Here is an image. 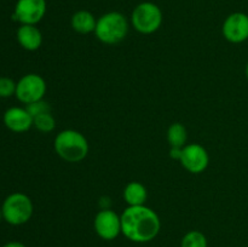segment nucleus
<instances>
[{"label":"nucleus","mask_w":248,"mask_h":247,"mask_svg":"<svg viewBox=\"0 0 248 247\" xmlns=\"http://www.w3.org/2000/svg\"><path fill=\"white\" fill-rule=\"evenodd\" d=\"M46 82L39 74H26L18 80L16 86V97L24 104L44 99L46 93Z\"/></svg>","instance_id":"obj_6"},{"label":"nucleus","mask_w":248,"mask_h":247,"mask_svg":"<svg viewBox=\"0 0 248 247\" xmlns=\"http://www.w3.org/2000/svg\"><path fill=\"white\" fill-rule=\"evenodd\" d=\"M33 202L23 193L10 194L1 206L2 218L11 225L26 224L33 216Z\"/></svg>","instance_id":"obj_4"},{"label":"nucleus","mask_w":248,"mask_h":247,"mask_svg":"<svg viewBox=\"0 0 248 247\" xmlns=\"http://www.w3.org/2000/svg\"><path fill=\"white\" fill-rule=\"evenodd\" d=\"M17 41L27 51H35L43 44V34L34 24H21L17 29Z\"/></svg>","instance_id":"obj_12"},{"label":"nucleus","mask_w":248,"mask_h":247,"mask_svg":"<svg viewBox=\"0 0 248 247\" xmlns=\"http://www.w3.org/2000/svg\"><path fill=\"white\" fill-rule=\"evenodd\" d=\"M186 139H188V133L186 128L182 124L174 123L167 130V140H169L171 147L183 148L186 147Z\"/></svg>","instance_id":"obj_15"},{"label":"nucleus","mask_w":248,"mask_h":247,"mask_svg":"<svg viewBox=\"0 0 248 247\" xmlns=\"http://www.w3.org/2000/svg\"><path fill=\"white\" fill-rule=\"evenodd\" d=\"M246 77H247V79H248V63H247V65H246Z\"/></svg>","instance_id":"obj_23"},{"label":"nucleus","mask_w":248,"mask_h":247,"mask_svg":"<svg viewBox=\"0 0 248 247\" xmlns=\"http://www.w3.org/2000/svg\"><path fill=\"white\" fill-rule=\"evenodd\" d=\"M94 230L101 239L111 241L121 232V217L110 208H103L94 217Z\"/></svg>","instance_id":"obj_8"},{"label":"nucleus","mask_w":248,"mask_h":247,"mask_svg":"<svg viewBox=\"0 0 248 247\" xmlns=\"http://www.w3.org/2000/svg\"><path fill=\"white\" fill-rule=\"evenodd\" d=\"M33 126L40 132L48 133L55 130L56 120L51 113L41 114V115L35 116L33 119Z\"/></svg>","instance_id":"obj_17"},{"label":"nucleus","mask_w":248,"mask_h":247,"mask_svg":"<svg viewBox=\"0 0 248 247\" xmlns=\"http://www.w3.org/2000/svg\"><path fill=\"white\" fill-rule=\"evenodd\" d=\"M56 153L68 162H80L89 154V142L79 131L63 130L56 136L53 143Z\"/></svg>","instance_id":"obj_2"},{"label":"nucleus","mask_w":248,"mask_h":247,"mask_svg":"<svg viewBox=\"0 0 248 247\" xmlns=\"http://www.w3.org/2000/svg\"><path fill=\"white\" fill-rule=\"evenodd\" d=\"M147 198V188L140 182H130L124 189V199L128 206L144 205Z\"/></svg>","instance_id":"obj_14"},{"label":"nucleus","mask_w":248,"mask_h":247,"mask_svg":"<svg viewBox=\"0 0 248 247\" xmlns=\"http://www.w3.org/2000/svg\"><path fill=\"white\" fill-rule=\"evenodd\" d=\"M182 152H183V148L171 147V150H170V156H171L172 159L181 160V157H182Z\"/></svg>","instance_id":"obj_20"},{"label":"nucleus","mask_w":248,"mask_h":247,"mask_svg":"<svg viewBox=\"0 0 248 247\" xmlns=\"http://www.w3.org/2000/svg\"><path fill=\"white\" fill-rule=\"evenodd\" d=\"M26 109L28 110V113L31 114L33 119L35 118V116L41 115V114L51 113L50 104H48L46 101H44V99H40V101H36V102H33V103L27 104Z\"/></svg>","instance_id":"obj_19"},{"label":"nucleus","mask_w":248,"mask_h":247,"mask_svg":"<svg viewBox=\"0 0 248 247\" xmlns=\"http://www.w3.org/2000/svg\"><path fill=\"white\" fill-rule=\"evenodd\" d=\"M17 82H15L11 77H0V98H9L16 94Z\"/></svg>","instance_id":"obj_18"},{"label":"nucleus","mask_w":248,"mask_h":247,"mask_svg":"<svg viewBox=\"0 0 248 247\" xmlns=\"http://www.w3.org/2000/svg\"><path fill=\"white\" fill-rule=\"evenodd\" d=\"M179 161L186 171L198 174L207 169L208 164H210V156H208L207 150L202 145L193 143V144L183 147L182 157Z\"/></svg>","instance_id":"obj_9"},{"label":"nucleus","mask_w":248,"mask_h":247,"mask_svg":"<svg viewBox=\"0 0 248 247\" xmlns=\"http://www.w3.org/2000/svg\"><path fill=\"white\" fill-rule=\"evenodd\" d=\"M2 120L10 131L16 133L26 132L33 126L31 115L26 108H21V107H12L7 109L4 113Z\"/></svg>","instance_id":"obj_11"},{"label":"nucleus","mask_w":248,"mask_h":247,"mask_svg":"<svg viewBox=\"0 0 248 247\" xmlns=\"http://www.w3.org/2000/svg\"><path fill=\"white\" fill-rule=\"evenodd\" d=\"M127 33V18L121 12H107L97 19L94 35L103 44H107V45L119 44L126 38Z\"/></svg>","instance_id":"obj_3"},{"label":"nucleus","mask_w":248,"mask_h":247,"mask_svg":"<svg viewBox=\"0 0 248 247\" xmlns=\"http://www.w3.org/2000/svg\"><path fill=\"white\" fill-rule=\"evenodd\" d=\"M181 247H207V239L199 230H191L183 236Z\"/></svg>","instance_id":"obj_16"},{"label":"nucleus","mask_w":248,"mask_h":247,"mask_svg":"<svg viewBox=\"0 0 248 247\" xmlns=\"http://www.w3.org/2000/svg\"><path fill=\"white\" fill-rule=\"evenodd\" d=\"M46 9V0H17L12 18L21 24L35 26L44 18Z\"/></svg>","instance_id":"obj_7"},{"label":"nucleus","mask_w":248,"mask_h":247,"mask_svg":"<svg viewBox=\"0 0 248 247\" xmlns=\"http://www.w3.org/2000/svg\"><path fill=\"white\" fill-rule=\"evenodd\" d=\"M1 219H4V218H2V211H1V207H0V220Z\"/></svg>","instance_id":"obj_22"},{"label":"nucleus","mask_w":248,"mask_h":247,"mask_svg":"<svg viewBox=\"0 0 248 247\" xmlns=\"http://www.w3.org/2000/svg\"><path fill=\"white\" fill-rule=\"evenodd\" d=\"M222 31L224 38L232 44L244 43L248 39V15L234 12L225 18Z\"/></svg>","instance_id":"obj_10"},{"label":"nucleus","mask_w":248,"mask_h":247,"mask_svg":"<svg viewBox=\"0 0 248 247\" xmlns=\"http://www.w3.org/2000/svg\"><path fill=\"white\" fill-rule=\"evenodd\" d=\"M164 15L156 4L144 1L138 4L131 15V23L142 34H153L161 27Z\"/></svg>","instance_id":"obj_5"},{"label":"nucleus","mask_w":248,"mask_h":247,"mask_svg":"<svg viewBox=\"0 0 248 247\" xmlns=\"http://www.w3.org/2000/svg\"><path fill=\"white\" fill-rule=\"evenodd\" d=\"M120 217L121 232L130 241L138 244L154 240L161 228L159 216L145 205L128 206Z\"/></svg>","instance_id":"obj_1"},{"label":"nucleus","mask_w":248,"mask_h":247,"mask_svg":"<svg viewBox=\"0 0 248 247\" xmlns=\"http://www.w3.org/2000/svg\"><path fill=\"white\" fill-rule=\"evenodd\" d=\"M2 247H26V245H23L22 242H18V241H11L5 244Z\"/></svg>","instance_id":"obj_21"},{"label":"nucleus","mask_w":248,"mask_h":247,"mask_svg":"<svg viewBox=\"0 0 248 247\" xmlns=\"http://www.w3.org/2000/svg\"><path fill=\"white\" fill-rule=\"evenodd\" d=\"M72 28L80 34H90L96 29L97 19L93 15L87 10H80L72 16Z\"/></svg>","instance_id":"obj_13"}]
</instances>
